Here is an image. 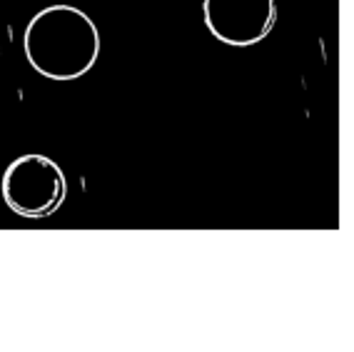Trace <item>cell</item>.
<instances>
[{
  "instance_id": "obj_1",
  "label": "cell",
  "mask_w": 354,
  "mask_h": 352,
  "mask_svg": "<svg viewBox=\"0 0 354 352\" xmlns=\"http://www.w3.org/2000/svg\"><path fill=\"white\" fill-rule=\"evenodd\" d=\"M100 30L85 10L53 3L32 15L23 33V53L35 73L70 82L93 70L100 58Z\"/></svg>"
},
{
  "instance_id": "obj_2",
  "label": "cell",
  "mask_w": 354,
  "mask_h": 352,
  "mask_svg": "<svg viewBox=\"0 0 354 352\" xmlns=\"http://www.w3.org/2000/svg\"><path fill=\"white\" fill-rule=\"evenodd\" d=\"M3 202L20 218H48L57 213L68 197V177L48 155L26 152L8 163L0 180Z\"/></svg>"
},
{
  "instance_id": "obj_3",
  "label": "cell",
  "mask_w": 354,
  "mask_h": 352,
  "mask_svg": "<svg viewBox=\"0 0 354 352\" xmlns=\"http://www.w3.org/2000/svg\"><path fill=\"white\" fill-rule=\"evenodd\" d=\"M205 28L230 48H252L272 33L277 0H203Z\"/></svg>"
}]
</instances>
